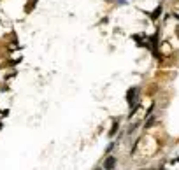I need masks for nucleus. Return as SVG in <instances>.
Segmentation results:
<instances>
[{
  "label": "nucleus",
  "mask_w": 179,
  "mask_h": 170,
  "mask_svg": "<svg viewBox=\"0 0 179 170\" xmlns=\"http://www.w3.org/2000/svg\"><path fill=\"white\" fill-rule=\"evenodd\" d=\"M116 163H118V160H116L114 156H107V158H106V161H104V168H106V170H114Z\"/></svg>",
  "instance_id": "nucleus-1"
},
{
  "label": "nucleus",
  "mask_w": 179,
  "mask_h": 170,
  "mask_svg": "<svg viewBox=\"0 0 179 170\" xmlns=\"http://www.w3.org/2000/svg\"><path fill=\"white\" fill-rule=\"evenodd\" d=\"M137 93H139V88H132V90H128V93H127V102H128L130 105H132V104H135Z\"/></svg>",
  "instance_id": "nucleus-2"
}]
</instances>
